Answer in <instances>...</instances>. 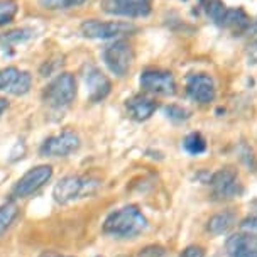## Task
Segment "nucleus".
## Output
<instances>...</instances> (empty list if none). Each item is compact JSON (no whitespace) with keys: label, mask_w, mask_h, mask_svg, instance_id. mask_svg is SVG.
Wrapping results in <instances>:
<instances>
[{"label":"nucleus","mask_w":257,"mask_h":257,"mask_svg":"<svg viewBox=\"0 0 257 257\" xmlns=\"http://www.w3.org/2000/svg\"><path fill=\"white\" fill-rule=\"evenodd\" d=\"M247 32H249L250 36H254V38H257V21L254 22V24L249 26V29H247Z\"/></svg>","instance_id":"nucleus-29"},{"label":"nucleus","mask_w":257,"mask_h":257,"mask_svg":"<svg viewBox=\"0 0 257 257\" xmlns=\"http://www.w3.org/2000/svg\"><path fill=\"white\" fill-rule=\"evenodd\" d=\"M51 176H53V168L48 166V164L32 168L16 183V185H14L11 196L14 200L27 198V196H31L32 193L38 191L39 188H43L46 183L51 180Z\"/></svg>","instance_id":"nucleus-5"},{"label":"nucleus","mask_w":257,"mask_h":257,"mask_svg":"<svg viewBox=\"0 0 257 257\" xmlns=\"http://www.w3.org/2000/svg\"><path fill=\"white\" fill-rule=\"evenodd\" d=\"M142 90L154 95H174L176 93V81L173 73L163 70H146L141 75Z\"/></svg>","instance_id":"nucleus-9"},{"label":"nucleus","mask_w":257,"mask_h":257,"mask_svg":"<svg viewBox=\"0 0 257 257\" xmlns=\"http://www.w3.org/2000/svg\"><path fill=\"white\" fill-rule=\"evenodd\" d=\"M76 96V80L71 73H61L44 88L43 100L51 108L68 107Z\"/></svg>","instance_id":"nucleus-3"},{"label":"nucleus","mask_w":257,"mask_h":257,"mask_svg":"<svg viewBox=\"0 0 257 257\" xmlns=\"http://www.w3.org/2000/svg\"><path fill=\"white\" fill-rule=\"evenodd\" d=\"M201 6H203L205 14L215 22V24L217 26L223 24L225 14H227L228 9L225 7V4L222 0H201Z\"/></svg>","instance_id":"nucleus-18"},{"label":"nucleus","mask_w":257,"mask_h":257,"mask_svg":"<svg viewBox=\"0 0 257 257\" xmlns=\"http://www.w3.org/2000/svg\"><path fill=\"white\" fill-rule=\"evenodd\" d=\"M103 11L113 16L146 17L151 14V0H105Z\"/></svg>","instance_id":"nucleus-12"},{"label":"nucleus","mask_w":257,"mask_h":257,"mask_svg":"<svg viewBox=\"0 0 257 257\" xmlns=\"http://www.w3.org/2000/svg\"><path fill=\"white\" fill-rule=\"evenodd\" d=\"M7 108H9V102L6 98H2V96H0V117H2V113L6 112Z\"/></svg>","instance_id":"nucleus-28"},{"label":"nucleus","mask_w":257,"mask_h":257,"mask_svg":"<svg viewBox=\"0 0 257 257\" xmlns=\"http://www.w3.org/2000/svg\"><path fill=\"white\" fill-rule=\"evenodd\" d=\"M205 255V250L201 249L198 245H190L183 250V254L180 257H203Z\"/></svg>","instance_id":"nucleus-26"},{"label":"nucleus","mask_w":257,"mask_h":257,"mask_svg":"<svg viewBox=\"0 0 257 257\" xmlns=\"http://www.w3.org/2000/svg\"><path fill=\"white\" fill-rule=\"evenodd\" d=\"M233 223H235V215L232 212H220V213H215L213 217H210L206 228H208V232L213 233V235H222V233L230 230L233 227Z\"/></svg>","instance_id":"nucleus-16"},{"label":"nucleus","mask_w":257,"mask_h":257,"mask_svg":"<svg viewBox=\"0 0 257 257\" xmlns=\"http://www.w3.org/2000/svg\"><path fill=\"white\" fill-rule=\"evenodd\" d=\"M137 27L132 22L125 21H96L90 19L85 21L80 26L81 36L90 39H113L120 36H128L136 32Z\"/></svg>","instance_id":"nucleus-4"},{"label":"nucleus","mask_w":257,"mask_h":257,"mask_svg":"<svg viewBox=\"0 0 257 257\" xmlns=\"http://www.w3.org/2000/svg\"><path fill=\"white\" fill-rule=\"evenodd\" d=\"M148 227V220L137 206H123L105 218L103 232L118 238H132Z\"/></svg>","instance_id":"nucleus-1"},{"label":"nucleus","mask_w":257,"mask_h":257,"mask_svg":"<svg viewBox=\"0 0 257 257\" xmlns=\"http://www.w3.org/2000/svg\"><path fill=\"white\" fill-rule=\"evenodd\" d=\"M166 113L168 117L174 118V120H183V118L188 117V112L186 110H183L180 107H176V105H171V107H166Z\"/></svg>","instance_id":"nucleus-24"},{"label":"nucleus","mask_w":257,"mask_h":257,"mask_svg":"<svg viewBox=\"0 0 257 257\" xmlns=\"http://www.w3.org/2000/svg\"><path fill=\"white\" fill-rule=\"evenodd\" d=\"M242 230L245 232H252L257 233V215H252V217H247L244 222H242Z\"/></svg>","instance_id":"nucleus-25"},{"label":"nucleus","mask_w":257,"mask_h":257,"mask_svg":"<svg viewBox=\"0 0 257 257\" xmlns=\"http://www.w3.org/2000/svg\"><path fill=\"white\" fill-rule=\"evenodd\" d=\"M83 78H85V85H86V91H88L90 102H93V103L102 102L105 96L110 93L112 83H110V80L98 70V68L88 66Z\"/></svg>","instance_id":"nucleus-14"},{"label":"nucleus","mask_w":257,"mask_h":257,"mask_svg":"<svg viewBox=\"0 0 257 257\" xmlns=\"http://www.w3.org/2000/svg\"><path fill=\"white\" fill-rule=\"evenodd\" d=\"M39 2L44 9H49V11H61V9L81 6L86 0H39Z\"/></svg>","instance_id":"nucleus-23"},{"label":"nucleus","mask_w":257,"mask_h":257,"mask_svg":"<svg viewBox=\"0 0 257 257\" xmlns=\"http://www.w3.org/2000/svg\"><path fill=\"white\" fill-rule=\"evenodd\" d=\"M31 73L21 71L14 66L0 70V91H9L12 95H26L31 88Z\"/></svg>","instance_id":"nucleus-11"},{"label":"nucleus","mask_w":257,"mask_h":257,"mask_svg":"<svg viewBox=\"0 0 257 257\" xmlns=\"http://www.w3.org/2000/svg\"><path fill=\"white\" fill-rule=\"evenodd\" d=\"M183 146H185V149L193 156H198L206 151V141L198 132H191L190 136H186L185 141H183Z\"/></svg>","instance_id":"nucleus-20"},{"label":"nucleus","mask_w":257,"mask_h":257,"mask_svg":"<svg viewBox=\"0 0 257 257\" xmlns=\"http://www.w3.org/2000/svg\"><path fill=\"white\" fill-rule=\"evenodd\" d=\"M80 148V137L71 131H63L61 134L48 137L41 146V154L46 158H66Z\"/></svg>","instance_id":"nucleus-7"},{"label":"nucleus","mask_w":257,"mask_h":257,"mask_svg":"<svg viewBox=\"0 0 257 257\" xmlns=\"http://www.w3.org/2000/svg\"><path fill=\"white\" fill-rule=\"evenodd\" d=\"M39 257H73V255H63V254H56V252H44Z\"/></svg>","instance_id":"nucleus-30"},{"label":"nucleus","mask_w":257,"mask_h":257,"mask_svg":"<svg viewBox=\"0 0 257 257\" xmlns=\"http://www.w3.org/2000/svg\"><path fill=\"white\" fill-rule=\"evenodd\" d=\"M17 213H19V210H17V206L12 201L0 206V235L11 227V223L17 217Z\"/></svg>","instance_id":"nucleus-21"},{"label":"nucleus","mask_w":257,"mask_h":257,"mask_svg":"<svg viewBox=\"0 0 257 257\" xmlns=\"http://www.w3.org/2000/svg\"><path fill=\"white\" fill-rule=\"evenodd\" d=\"M158 108V103L154 100L148 98L144 95H136L127 100V112L134 120H148Z\"/></svg>","instance_id":"nucleus-15"},{"label":"nucleus","mask_w":257,"mask_h":257,"mask_svg":"<svg viewBox=\"0 0 257 257\" xmlns=\"http://www.w3.org/2000/svg\"><path fill=\"white\" fill-rule=\"evenodd\" d=\"M103 61L113 75L125 76L132 61H134L132 46L127 44L125 41H115L113 44L103 49Z\"/></svg>","instance_id":"nucleus-6"},{"label":"nucleus","mask_w":257,"mask_h":257,"mask_svg":"<svg viewBox=\"0 0 257 257\" xmlns=\"http://www.w3.org/2000/svg\"><path fill=\"white\" fill-rule=\"evenodd\" d=\"M210 188H212V195L215 200H230L240 193V185H238L237 173L230 168L218 169L217 173L210 178Z\"/></svg>","instance_id":"nucleus-8"},{"label":"nucleus","mask_w":257,"mask_h":257,"mask_svg":"<svg viewBox=\"0 0 257 257\" xmlns=\"http://www.w3.org/2000/svg\"><path fill=\"white\" fill-rule=\"evenodd\" d=\"M249 59L250 63H257V43L249 46Z\"/></svg>","instance_id":"nucleus-27"},{"label":"nucleus","mask_w":257,"mask_h":257,"mask_svg":"<svg viewBox=\"0 0 257 257\" xmlns=\"http://www.w3.org/2000/svg\"><path fill=\"white\" fill-rule=\"evenodd\" d=\"M186 93L191 100L198 103H210L215 100L217 90H215L213 78L205 75V73H196V75L188 76L186 80Z\"/></svg>","instance_id":"nucleus-10"},{"label":"nucleus","mask_w":257,"mask_h":257,"mask_svg":"<svg viewBox=\"0 0 257 257\" xmlns=\"http://www.w3.org/2000/svg\"><path fill=\"white\" fill-rule=\"evenodd\" d=\"M228 257H257V233L237 232L227 240Z\"/></svg>","instance_id":"nucleus-13"},{"label":"nucleus","mask_w":257,"mask_h":257,"mask_svg":"<svg viewBox=\"0 0 257 257\" xmlns=\"http://www.w3.org/2000/svg\"><path fill=\"white\" fill-rule=\"evenodd\" d=\"M249 26H250V21L242 9H228L227 14H225L223 24H222V27H230V29H235V31L249 29Z\"/></svg>","instance_id":"nucleus-17"},{"label":"nucleus","mask_w":257,"mask_h":257,"mask_svg":"<svg viewBox=\"0 0 257 257\" xmlns=\"http://www.w3.org/2000/svg\"><path fill=\"white\" fill-rule=\"evenodd\" d=\"M98 180L90 176H66L54 186L53 196L59 205H66L93 195L98 190Z\"/></svg>","instance_id":"nucleus-2"},{"label":"nucleus","mask_w":257,"mask_h":257,"mask_svg":"<svg viewBox=\"0 0 257 257\" xmlns=\"http://www.w3.org/2000/svg\"><path fill=\"white\" fill-rule=\"evenodd\" d=\"M17 14V4L12 0H0V27L9 24Z\"/></svg>","instance_id":"nucleus-22"},{"label":"nucleus","mask_w":257,"mask_h":257,"mask_svg":"<svg viewBox=\"0 0 257 257\" xmlns=\"http://www.w3.org/2000/svg\"><path fill=\"white\" fill-rule=\"evenodd\" d=\"M34 36V31L32 29H16V31H11V32H6V34L0 36V44L4 48H9V46H14V44H19L22 41H27Z\"/></svg>","instance_id":"nucleus-19"}]
</instances>
